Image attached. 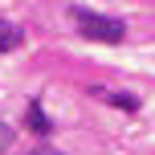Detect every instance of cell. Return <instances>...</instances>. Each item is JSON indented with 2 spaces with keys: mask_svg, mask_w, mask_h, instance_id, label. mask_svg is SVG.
Returning <instances> with one entry per match:
<instances>
[{
  "mask_svg": "<svg viewBox=\"0 0 155 155\" xmlns=\"http://www.w3.org/2000/svg\"><path fill=\"white\" fill-rule=\"evenodd\" d=\"M78 33H82L86 41H102V45H118V41L127 37V25L118 21V16H102V12H90V8H70Z\"/></svg>",
  "mask_w": 155,
  "mask_h": 155,
  "instance_id": "6da1fadb",
  "label": "cell"
},
{
  "mask_svg": "<svg viewBox=\"0 0 155 155\" xmlns=\"http://www.w3.org/2000/svg\"><path fill=\"white\" fill-rule=\"evenodd\" d=\"M25 45V29L12 21H0V53H12V49Z\"/></svg>",
  "mask_w": 155,
  "mask_h": 155,
  "instance_id": "7a4b0ae2",
  "label": "cell"
},
{
  "mask_svg": "<svg viewBox=\"0 0 155 155\" xmlns=\"http://www.w3.org/2000/svg\"><path fill=\"white\" fill-rule=\"evenodd\" d=\"M25 123H29V131H37V135H49V131H53V123H49L45 110H41V98H33V102H29V110H25Z\"/></svg>",
  "mask_w": 155,
  "mask_h": 155,
  "instance_id": "3957f363",
  "label": "cell"
},
{
  "mask_svg": "<svg viewBox=\"0 0 155 155\" xmlns=\"http://www.w3.org/2000/svg\"><path fill=\"white\" fill-rule=\"evenodd\" d=\"M98 94L110 102V106H118V110H139V98H135V94H123V90H114V94H110V90H98Z\"/></svg>",
  "mask_w": 155,
  "mask_h": 155,
  "instance_id": "277c9868",
  "label": "cell"
},
{
  "mask_svg": "<svg viewBox=\"0 0 155 155\" xmlns=\"http://www.w3.org/2000/svg\"><path fill=\"white\" fill-rule=\"evenodd\" d=\"M12 139H16V131H12V127L4 123V118H0V155H4L8 147H12Z\"/></svg>",
  "mask_w": 155,
  "mask_h": 155,
  "instance_id": "5b68a950",
  "label": "cell"
},
{
  "mask_svg": "<svg viewBox=\"0 0 155 155\" xmlns=\"http://www.w3.org/2000/svg\"><path fill=\"white\" fill-rule=\"evenodd\" d=\"M25 155H61L57 147H37V151H25Z\"/></svg>",
  "mask_w": 155,
  "mask_h": 155,
  "instance_id": "8992f818",
  "label": "cell"
}]
</instances>
